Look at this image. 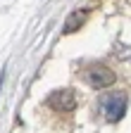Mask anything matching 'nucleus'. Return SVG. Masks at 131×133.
<instances>
[{
	"label": "nucleus",
	"instance_id": "3",
	"mask_svg": "<svg viewBox=\"0 0 131 133\" xmlns=\"http://www.w3.org/2000/svg\"><path fill=\"white\" fill-rule=\"evenodd\" d=\"M48 105H50L53 109H64V112H69L76 107V97L69 88H62V90H55L50 97H48Z\"/></svg>",
	"mask_w": 131,
	"mask_h": 133
},
{
	"label": "nucleus",
	"instance_id": "1",
	"mask_svg": "<svg viewBox=\"0 0 131 133\" xmlns=\"http://www.w3.org/2000/svg\"><path fill=\"white\" fill-rule=\"evenodd\" d=\"M103 114H105V119L110 124H117L124 119V114H126V95L122 93H112L103 100Z\"/></svg>",
	"mask_w": 131,
	"mask_h": 133
},
{
	"label": "nucleus",
	"instance_id": "4",
	"mask_svg": "<svg viewBox=\"0 0 131 133\" xmlns=\"http://www.w3.org/2000/svg\"><path fill=\"white\" fill-rule=\"evenodd\" d=\"M84 22H86V10H74V14L67 19V24H64V31H67V33L69 31H76Z\"/></svg>",
	"mask_w": 131,
	"mask_h": 133
},
{
	"label": "nucleus",
	"instance_id": "2",
	"mask_svg": "<svg viewBox=\"0 0 131 133\" xmlns=\"http://www.w3.org/2000/svg\"><path fill=\"white\" fill-rule=\"evenodd\" d=\"M114 71H110L107 66H93V69H88L86 74V81H88V86L91 88H107L114 83Z\"/></svg>",
	"mask_w": 131,
	"mask_h": 133
}]
</instances>
